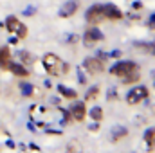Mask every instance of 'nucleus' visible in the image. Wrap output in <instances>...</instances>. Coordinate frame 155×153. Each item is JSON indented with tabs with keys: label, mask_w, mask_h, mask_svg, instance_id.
Returning <instances> with one entry per match:
<instances>
[{
	"label": "nucleus",
	"mask_w": 155,
	"mask_h": 153,
	"mask_svg": "<svg viewBox=\"0 0 155 153\" xmlns=\"http://www.w3.org/2000/svg\"><path fill=\"white\" fill-rule=\"evenodd\" d=\"M41 65H43L45 72L52 77L67 74V70H69V65L63 63V60H61L58 54H54V52H45V54L41 56Z\"/></svg>",
	"instance_id": "f257e3e1"
},
{
	"label": "nucleus",
	"mask_w": 155,
	"mask_h": 153,
	"mask_svg": "<svg viewBox=\"0 0 155 153\" xmlns=\"http://www.w3.org/2000/svg\"><path fill=\"white\" fill-rule=\"evenodd\" d=\"M135 70H139V65L135 61H130V60H119L110 67V74L114 77H119V79L126 77L128 74H132Z\"/></svg>",
	"instance_id": "f03ea898"
},
{
	"label": "nucleus",
	"mask_w": 155,
	"mask_h": 153,
	"mask_svg": "<svg viewBox=\"0 0 155 153\" xmlns=\"http://www.w3.org/2000/svg\"><path fill=\"white\" fill-rule=\"evenodd\" d=\"M148 96H150L148 86H144V85H135L134 88L128 90V94H126L124 99H126V103H128L130 106H135V105H141L143 101H146Z\"/></svg>",
	"instance_id": "7ed1b4c3"
},
{
	"label": "nucleus",
	"mask_w": 155,
	"mask_h": 153,
	"mask_svg": "<svg viewBox=\"0 0 155 153\" xmlns=\"http://www.w3.org/2000/svg\"><path fill=\"white\" fill-rule=\"evenodd\" d=\"M5 31L11 33V34H15L18 40L27 38V25L24 22H20V18H16L13 15L5 18Z\"/></svg>",
	"instance_id": "20e7f679"
},
{
	"label": "nucleus",
	"mask_w": 155,
	"mask_h": 153,
	"mask_svg": "<svg viewBox=\"0 0 155 153\" xmlns=\"http://www.w3.org/2000/svg\"><path fill=\"white\" fill-rule=\"evenodd\" d=\"M81 40H83V45L90 49V47H96L97 43L105 41V34H103L101 29H97V25H88V27L85 29Z\"/></svg>",
	"instance_id": "39448f33"
},
{
	"label": "nucleus",
	"mask_w": 155,
	"mask_h": 153,
	"mask_svg": "<svg viewBox=\"0 0 155 153\" xmlns=\"http://www.w3.org/2000/svg\"><path fill=\"white\" fill-rule=\"evenodd\" d=\"M85 20H87L88 25H99V24H103L107 20L105 13H103V4H92L90 7H87Z\"/></svg>",
	"instance_id": "423d86ee"
},
{
	"label": "nucleus",
	"mask_w": 155,
	"mask_h": 153,
	"mask_svg": "<svg viewBox=\"0 0 155 153\" xmlns=\"http://www.w3.org/2000/svg\"><path fill=\"white\" fill-rule=\"evenodd\" d=\"M83 69H85L87 74H90V76H97V74L105 72V61H103L101 58H97V56H96V58L88 56V58L83 60Z\"/></svg>",
	"instance_id": "0eeeda50"
},
{
	"label": "nucleus",
	"mask_w": 155,
	"mask_h": 153,
	"mask_svg": "<svg viewBox=\"0 0 155 153\" xmlns=\"http://www.w3.org/2000/svg\"><path fill=\"white\" fill-rule=\"evenodd\" d=\"M69 112H71L72 121H76V122H83V121L87 119V105H85V101H74V103L71 105Z\"/></svg>",
	"instance_id": "6e6552de"
},
{
	"label": "nucleus",
	"mask_w": 155,
	"mask_h": 153,
	"mask_svg": "<svg viewBox=\"0 0 155 153\" xmlns=\"http://www.w3.org/2000/svg\"><path fill=\"white\" fill-rule=\"evenodd\" d=\"M79 5H81L79 0H67V2L60 7V11H58L60 18H72L78 11H79Z\"/></svg>",
	"instance_id": "1a4fd4ad"
},
{
	"label": "nucleus",
	"mask_w": 155,
	"mask_h": 153,
	"mask_svg": "<svg viewBox=\"0 0 155 153\" xmlns=\"http://www.w3.org/2000/svg\"><path fill=\"white\" fill-rule=\"evenodd\" d=\"M103 13H105V18L112 20V22H119V20L124 18V13L121 11V7H117L116 4H103Z\"/></svg>",
	"instance_id": "9d476101"
},
{
	"label": "nucleus",
	"mask_w": 155,
	"mask_h": 153,
	"mask_svg": "<svg viewBox=\"0 0 155 153\" xmlns=\"http://www.w3.org/2000/svg\"><path fill=\"white\" fill-rule=\"evenodd\" d=\"M7 72H11L13 76H16V77H29V69L25 67V65H22L20 61L16 63V61H11L9 63V67H7Z\"/></svg>",
	"instance_id": "9b49d317"
},
{
	"label": "nucleus",
	"mask_w": 155,
	"mask_h": 153,
	"mask_svg": "<svg viewBox=\"0 0 155 153\" xmlns=\"http://www.w3.org/2000/svg\"><path fill=\"white\" fill-rule=\"evenodd\" d=\"M11 61H13V58H11V49H9L7 45L0 47V69H2V70H7V67H9Z\"/></svg>",
	"instance_id": "f8f14e48"
},
{
	"label": "nucleus",
	"mask_w": 155,
	"mask_h": 153,
	"mask_svg": "<svg viewBox=\"0 0 155 153\" xmlns=\"http://www.w3.org/2000/svg\"><path fill=\"white\" fill-rule=\"evenodd\" d=\"M58 88V94L63 97V99H78V92L74 90V88H71V86H67V85H58L56 86Z\"/></svg>",
	"instance_id": "ddd939ff"
},
{
	"label": "nucleus",
	"mask_w": 155,
	"mask_h": 153,
	"mask_svg": "<svg viewBox=\"0 0 155 153\" xmlns=\"http://www.w3.org/2000/svg\"><path fill=\"white\" fill-rule=\"evenodd\" d=\"M143 139H144V142H146V146H148V151H153L155 150V126L148 128V130L144 132Z\"/></svg>",
	"instance_id": "4468645a"
},
{
	"label": "nucleus",
	"mask_w": 155,
	"mask_h": 153,
	"mask_svg": "<svg viewBox=\"0 0 155 153\" xmlns=\"http://www.w3.org/2000/svg\"><path fill=\"white\" fill-rule=\"evenodd\" d=\"M126 135H128V128H124V126H114L112 128V142H119Z\"/></svg>",
	"instance_id": "2eb2a0df"
},
{
	"label": "nucleus",
	"mask_w": 155,
	"mask_h": 153,
	"mask_svg": "<svg viewBox=\"0 0 155 153\" xmlns=\"http://www.w3.org/2000/svg\"><path fill=\"white\" fill-rule=\"evenodd\" d=\"M65 153H83V144L78 139H71L65 146Z\"/></svg>",
	"instance_id": "dca6fc26"
},
{
	"label": "nucleus",
	"mask_w": 155,
	"mask_h": 153,
	"mask_svg": "<svg viewBox=\"0 0 155 153\" xmlns=\"http://www.w3.org/2000/svg\"><path fill=\"white\" fill-rule=\"evenodd\" d=\"M18 58H20V63L22 65H33L36 61V58L29 52V50H20L18 52Z\"/></svg>",
	"instance_id": "f3484780"
},
{
	"label": "nucleus",
	"mask_w": 155,
	"mask_h": 153,
	"mask_svg": "<svg viewBox=\"0 0 155 153\" xmlns=\"http://www.w3.org/2000/svg\"><path fill=\"white\" fill-rule=\"evenodd\" d=\"M87 115H88L94 122H101V121H103V108H101V106H92L90 112H87Z\"/></svg>",
	"instance_id": "a211bd4d"
},
{
	"label": "nucleus",
	"mask_w": 155,
	"mask_h": 153,
	"mask_svg": "<svg viewBox=\"0 0 155 153\" xmlns=\"http://www.w3.org/2000/svg\"><path fill=\"white\" fill-rule=\"evenodd\" d=\"M97 96H99V86H97V85H92V86L87 90V94H85V103H87V101H88V103L96 101Z\"/></svg>",
	"instance_id": "6ab92c4d"
},
{
	"label": "nucleus",
	"mask_w": 155,
	"mask_h": 153,
	"mask_svg": "<svg viewBox=\"0 0 155 153\" xmlns=\"http://www.w3.org/2000/svg\"><path fill=\"white\" fill-rule=\"evenodd\" d=\"M139 79H141V72H139V70H135V72L128 74L126 77H123L121 81H123L124 85H135V83H139Z\"/></svg>",
	"instance_id": "aec40b11"
},
{
	"label": "nucleus",
	"mask_w": 155,
	"mask_h": 153,
	"mask_svg": "<svg viewBox=\"0 0 155 153\" xmlns=\"http://www.w3.org/2000/svg\"><path fill=\"white\" fill-rule=\"evenodd\" d=\"M20 94L24 97H31V96H35V86L29 83H20Z\"/></svg>",
	"instance_id": "412c9836"
},
{
	"label": "nucleus",
	"mask_w": 155,
	"mask_h": 153,
	"mask_svg": "<svg viewBox=\"0 0 155 153\" xmlns=\"http://www.w3.org/2000/svg\"><path fill=\"white\" fill-rule=\"evenodd\" d=\"M71 121H72L71 112H69V110H63V124H67V122H71Z\"/></svg>",
	"instance_id": "4be33fe9"
},
{
	"label": "nucleus",
	"mask_w": 155,
	"mask_h": 153,
	"mask_svg": "<svg viewBox=\"0 0 155 153\" xmlns=\"http://www.w3.org/2000/svg\"><path fill=\"white\" fill-rule=\"evenodd\" d=\"M33 13H36V7H27V9L24 11L25 16H33Z\"/></svg>",
	"instance_id": "5701e85b"
},
{
	"label": "nucleus",
	"mask_w": 155,
	"mask_h": 153,
	"mask_svg": "<svg viewBox=\"0 0 155 153\" xmlns=\"http://www.w3.org/2000/svg\"><path fill=\"white\" fill-rule=\"evenodd\" d=\"M148 27L150 29H155V13L150 16V20H148Z\"/></svg>",
	"instance_id": "b1692460"
},
{
	"label": "nucleus",
	"mask_w": 155,
	"mask_h": 153,
	"mask_svg": "<svg viewBox=\"0 0 155 153\" xmlns=\"http://www.w3.org/2000/svg\"><path fill=\"white\" fill-rule=\"evenodd\" d=\"M148 52H150L152 56H155V41H153V43H150V49H148Z\"/></svg>",
	"instance_id": "393cba45"
},
{
	"label": "nucleus",
	"mask_w": 155,
	"mask_h": 153,
	"mask_svg": "<svg viewBox=\"0 0 155 153\" xmlns=\"http://www.w3.org/2000/svg\"><path fill=\"white\" fill-rule=\"evenodd\" d=\"M88 130H90V132H97V130H99V122H96L94 126L90 124V128H88Z\"/></svg>",
	"instance_id": "a878e982"
},
{
	"label": "nucleus",
	"mask_w": 155,
	"mask_h": 153,
	"mask_svg": "<svg viewBox=\"0 0 155 153\" xmlns=\"http://www.w3.org/2000/svg\"><path fill=\"white\" fill-rule=\"evenodd\" d=\"M132 7H134V9H141V7H143V4H141V2H134V4H132Z\"/></svg>",
	"instance_id": "bb28decb"
},
{
	"label": "nucleus",
	"mask_w": 155,
	"mask_h": 153,
	"mask_svg": "<svg viewBox=\"0 0 155 153\" xmlns=\"http://www.w3.org/2000/svg\"><path fill=\"white\" fill-rule=\"evenodd\" d=\"M16 41H18V38H16V36H15V38H11V40H9V43H13V45H15Z\"/></svg>",
	"instance_id": "cd10ccee"
}]
</instances>
